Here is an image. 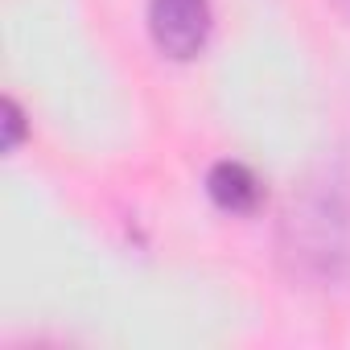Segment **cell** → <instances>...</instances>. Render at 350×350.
<instances>
[{
  "mask_svg": "<svg viewBox=\"0 0 350 350\" xmlns=\"http://www.w3.org/2000/svg\"><path fill=\"white\" fill-rule=\"evenodd\" d=\"M0 111H5V148H13V144L21 140V111H17L13 99L0 103Z\"/></svg>",
  "mask_w": 350,
  "mask_h": 350,
  "instance_id": "3957f363",
  "label": "cell"
},
{
  "mask_svg": "<svg viewBox=\"0 0 350 350\" xmlns=\"http://www.w3.org/2000/svg\"><path fill=\"white\" fill-rule=\"evenodd\" d=\"M148 29L169 58H194L211 33V0H148Z\"/></svg>",
  "mask_w": 350,
  "mask_h": 350,
  "instance_id": "6da1fadb",
  "label": "cell"
},
{
  "mask_svg": "<svg viewBox=\"0 0 350 350\" xmlns=\"http://www.w3.org/2000/svg\"><path fill=\"white\" fill-rule=\"evenodd\" d=\"M206 190L231 215H247V211L260 206V182H256V173L247 165H239V161H219L211 169V178H206Z\"/></svg>",
  "mask_w": 350,
  "mask_h": 350,
  "instance_id": "7a4b0ae2",
  "label": "cell"
}]
</instances>
